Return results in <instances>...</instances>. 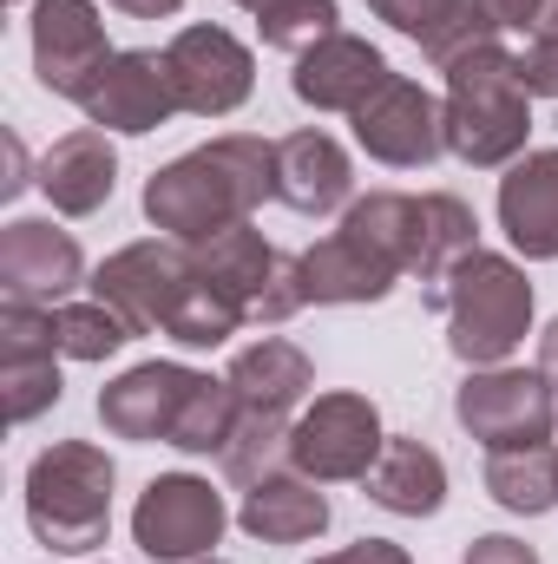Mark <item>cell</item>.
<instances>
[{
  "label": "cell",
  "mask_w": 558,
  "mask_h": 564,
  "mask_svg": "<svg viewBox=\"0 0 558 564\" xmlns=\"http://www.w3.org/2000/svg\"><path fill=\"white\" fill-rule=\"evenodd\" d=\"M264 197H277V144L250 132H224L144 177V217L178 243H204L230 224H250Z\"/></svg>",
  "instance_id": "cell-1"
},
{
  "label": "cell",
  "mask_w": 558,
  "mask_h": 564,
  "mask_svg": "<svg viewBox=\"0 0 558 564\" xmlns=\"http://www.w3.org/2000/svg\"><path fill=\"white\" fill-rule=\"evenodd\" d=\"M526 79H519V53L473 46L466 59L447 66V151L473 171H500L513 158H526V132H533V106H526Z\"/></svg>",
  "instance_id": "cell-2"
},
{
  "label": "cell",
  "mask_w": 558,
  "mask_h": 564,
  "mask_svg": "<svg viewBox=\"0 0 558 564\" xmlns=\"http://www.w3.org/2000/svg\"><path fill=\"white\" fill-rule=\"evenodd\" d=\"M112 486L119 466L93 440H53L26 466V525L46 552L86 558L112 539Z\"/></svg>",
  "instance_id": "cell-3"
},
{
  "label": "cell",
  "mask_w": 558,
  "mask_h": 564,
  "mask_svg": "<svg viewBox=\"0 0 558 564\" xmlns=\"http://www.w3.org/2000/svg\"><path fill=\"white\" fill-rule=\"evenodd\" d=\"M420 295L447 315V348L466 368H500L533 335V282L513 257L473 250L466 263L447 270V282H433Z\"/></svg>",
  "instance_id": "cell-4"
},
{
  "label": "cell",
  "mask_w": 558,
  "mask_h": 564,
  "mask_svg": "<svg viewBox=\"0 0 558 564\" xmlns=\"http://www.w3.org/2000/svg\"><path fill=\"white\" fill-rule=\"evenodd\" d=\"M453 421L466 426L486 453H513V446H552L558 426V394L546 368H473L453 388Z\"/></svg>",
  "instance_id": "cell-5"
},
{
  "label": "cell",
  "mask_w": 558,
  "mask_h": 564,
  "mask_svg": "<svg viewBox=\"0 0 558 564\" xmlns=\"http://www.w3.org/2000/svg\"><path fill=\"white\" fill-rule=\"evenodd\" d=\"M382 446H388V433H382V408L368 394H315L289 421V466L315 486L368 479Z\"/></svg>",
  "instance_id": "cell-6"
},
{
  "label": "cell",
  "mask_w": 558,
  "mask_h": 564,
  "mask_svg": "<svg viewBox=\"0 0 558 564\" xmlns=\"http://www.w3.org/2000/svg\"><path fill=\"white\" fill-rule=\"evenodd\" d=\"M191 257L211 282H224L230 295L250 302V322H289L296 308H309L302 257H282L257 224H230V230L191 243Z\"/></svg>",
  "instance_id": "cell-7"
},
{
  "label": "cell",
  "mask_w": 558,
  "mask_h": 564,
  "mask_svg": "<svg viewBox=\"0 0 558 564\" xmlns=\"http://www.w3.org/2000/svg\"><path fill=\"white\" fill-rule=\"evenodd\" d=\"M224 525H230L224 492H211V479H197V473H158L132 506V545L158 564L211 558Z\"/></svg>",
  "instance_id": "cell-8"
},
{
  "label": "cell",
  "mask_w": 558,
  "mask_h": 564,
  "mask_svg": "<svg viewBox=\"0 0 558 564\" xmlns=\"http://www.w3.org/2000/svg\"><path fill=\"white\" fill-rule=\"evenodd\" d=\"M191 276H197L191 243H178V237H144V243L112 250V257L93 270L86 289H93L106 308H119V315L132 322V335H164V322H171V308H178V295H184Z\"/></svg>",
  "instance_id": "cell-9"
},
{
  "label": "cell",
  "mask_w": 558,
  "mask_h": 564,
  "mask_svg": "<svg viewBox=\"0 0 558 564\" xmlns=\"http://www.w3.org/2000/svg\"><path fill=\"white\" fill-rule=\"evenodd\" d=\"M164 66H171V86H178V106L191 119H230L250 86H257V59L237 33L224 26H184L171 46H164Z\"/></svg>",
  "instance_id": "cell-10"
},
{
  "label": "cell",
  "mask_w": 558,
  "mask_h": 564,
  "mask_svg": "<svg viewBox=\"0 0 558 564\" xmlns=\"http://www.w3.org/2000/svg\"><path fill=\"white\" fill-rule=\"evenodd\" d=\"M355 144L388 164V171H427L447 151V106L420 79H388L362 112H355Z\"/></svg>",
  "instance_id": "cell-11"
},
{
  "label": "cell",
  "mask_w": 558,
  "mask_h": 564,
  "mask_svg": "<svg viewBox=\"0 0 558 564\" xmlns=\"http://www.w3.org/2000/svg\"><path fill=\"white\" fill-rule=\"evenodd\" d=\"M33 73L46 93L60 99H86V86L106 73L112 46H106V20L93 0H33Z\"/></svg>",
  "instance_id": "cell-12"
},
{
  "label": "cell",
  "mask_w": 558,
  "mask_h": 564,
  "mask_svg": "<svg viewBox=\"0 0 558 564\" xmlns=\"http://www.w3.org/2000/svg\"><path fill=\"white\" fill-rule=\"evenodd\" d=\"M79 112H86V126H99V132L144 139V132H158V126H164L171 112H184V106H178V86H171L164 53L132 46V53H112V59H106V73L86 86Z\"/></svg>",
  "instance_id": "cell-13"
},
{
  "label": "cell",
  "mask_w": 558,
  "mask_h": 564,
  "mask_svg": "<svg viewBox=\"0 0 558 564\" xmlns=\"http://www.w3.org/2000/svg\"><path fill=\"white\" fill-rule=\"evenodd\" d=\"M197 368L184 361H139L126 368L112 388H99V426L112 440H139V446H171V433L184 421V401L197 394Z\"/></svg>",
  "instance_id": "cell-14"
},
{
  "label": "cell",
  "mask_w": 558,
  "mask_h": 564,
  "mask_svg": "<svg viewBox=\"0 0 558 564\" xmlns=\"http://www.w3.org/2000/svg\"><path fill=\"white\" fill-rule=\"evenodd\" d=\"M79 282H86V257H79L73 230H53L46 217H13L0 230V289H7V302L60 308Z\"/></svg>",
  "instance_id": "cell-15"
},
{
  "label": "cell",
  "mask_w": 558,
  "mask_h": 564,
  "mask_svg": "<svg viewBox=\"0 0 558 564\" xmlns=\"http://www.w3.org/2000/svg\"><path fill=\"white\" fill-rule=\"evenodd\" d=\"M388 79H395V66H388L382 46H368L362 33H329L322 46H309V53L296 59L289 93H296L302 106H315V112H348V119H355Z\"/></svg>",
  "instance_id": "cell-16"
},
{
  "label": "cell",
  "mask_w": 558,
  "mask_h": 564,
  "mask_svg": "<svg viewBox=\"0 0 558 564\" xmlns=\"http://www.w3.org/2000/svg\"><path fill=\"white\" fill-rule=\"evenodd\" d=\"M500 230L526 263H558V144L526 151L500 177Z\"/></svg>",
  "instance_id": "cell-17"
},
{
  "label": "cell",
  "mask_w": 558,
  "mask_h": 564,
  "mask_svg": "<svg viewBox=\"0 0 558 564\" xmlns=\"http://www.w3.org/2000/svg\"><path fill=\"white\" fill-rule=\"evenodd\" d=\"M277 197L296 217H329L355 204V164L329 132H289L277 139Z\"/></svg>",
  "instance_id": "cell-18"
},
{
  "label": "cell",
  "mask_w": 558,
  "mask_h": 564,
  "mask_svg": "<svg viewBox=\"0 0 558 564\" xmlns=\"http://www.w3.org/2000/svg\"><path fill=\"white\" fill-rule=\"evenodd\" d=\"M395 33L420 40V53L447 73L453 59H466L473 46H493L506 26L486 13V0H368Z\"/></svg>",
  "instance_id": "cell-19"
},
{
  "label": "cell",
  "mask_w": 558,
  "mask_h": 564,
  "mask_svg": "<svg viewBox=\"0 0 558 564\" xmlns=\"http://www.w3.org/2000/svg\"><path fill=\"white\" fill-rule=\"evenodd\" d=\"M40 191H46V204H53L60 217H93V210H106L112 191H119V151H112V139H106L99 126L66 132V139L40 158Z\"/></svg>",
  "instance_id": "cell-20"
},
{
  "label": "cell",
  "mask_w": 558,
  "mask_h": 564,
  "mask_svg": "<svg viewBox=\"0 0 558 564\" xmlns=\"http://www.w3.org/2000/svg\"><path fill=\"white\" fill-rule=\"evenodd\" d=\"M302 282H309V302H322V308H355V302H382V295L401 282V270H395L382 250H368L362 237L329 230L322 243L302 250Z\"/></svg>",
  "instance_id": "cell-21"
},
{
  "label": "cell",
  "mask_w": 558,
  "mask_h": 564,
  "mask_svg": "<svg viewBox=\"0 0 558 564\" xmlns=\"http://www.w3.org/2000/svg\"><path fill=\"white\" fill-rule=\"evenodd\" d=\"M224 381H230V394H237L244 414L289 421V414L302 408V394L315 388V368H309V355H302L296 341L264 335V341H250V348L230 355V375H224Z\"/></svg>",
  "instance_id": "cell-22"
},
{
  "label": "cell",
  "mask_w": 558,
  "mask_h": 564,
  "mask_svg": "<svg viewBox=\"0 0 558 564\" xmlns=\"http://www.w3.org/2000/svg\"><path fill=\"white\" fill-rule=\"evenodd\" d=\"M368 499L395 519H433L447 506V459L415 433H388V446L368 473Z\"/></svg>",
  "instance_id": "cell-23"
},
{
  "label": "cell",
  "mask_w": 558,
  "mask_h": 564,
  "mask_svg": "<svg viewBox=\"0 0 558 564\" xmlns=\"http://www.w3.org/2000/svg\"><path fill=\"white\" fill-rule=\"evenodd\" d=\"M237 525H244L257 545H309V539L329 532V499H322L315 479H302V473H277V479H264V486L244 492Z\"/></svg>",
  "instance_id": "cell-24"
},
{
  "label": "cell",
  "mask_w": 558,
  "mask_h": 564,
  "mask_svg": "<svg viewBox=\"0 0 558 564\" xmlns=\"http://www.w3.org/2000/svg\"><path fill=\"white\" fill-rule=\"evenodd\" d=\"M473 250H480V217H473L453 191H427V197H420V243H415L420 289L447 282V270L466 263Z\"/></svg>",
  "instance_id": "cell-25"
},
{
  "label": "cell",
  "mask_w": 558,
  "mask_h": 564,
  "mask_svg": "<svg viewBox=\"0 0 558 564\" xmlns=\"http://www.w3.org/2000/svg\"><path fill=\"white\" fill-rule=\"evenodd\" d=\"M342 230L362 237L368 250H382L401 276H415V243H420V197L408 191H368L342 210Z\"/></svg>",
  "instance_id": "cell-26"
},
{
  "label": "cell",
  "mask_w": 558,
  "mask_h": 564,
  "mask_svg": "<svg viewBox=\"0 0 558 564\" xmlns=\"http://www.w3.org/2000/svg\"><path fill=\"white\" fill-rule=\"evenodd\" d=\"M486 492L493 506L539 519L558 506V446H513V453H486Z\"/></svg>",
  "instance_id": "cell-27"
},
{
  "label": "cell",
  "mask_w": 558,
  "mask_h": 564,
  "mask_svg": "<svg viewBox=\"0 0 558 564\" xmlns=\"http://www.w3.org/2000/svg\"><path fill=\"white\" fill-rule=\"evenodd\" d=\"M244 322H250V302H244V295H230L224 282H211L204 270H197V276L184 282V295H178V308H171L164 335H171L178 348H224Z\"/></svg>",
  "instance_id": "cell-28"
},
{
  "label": "cell",
  "mask_w": 558,
  "mask_h": 564,
  "mask_svg": "<svg viewBox=\"0 0 558 564\" xmlns=\"http://www.w3.org/2000/svg\"><path fill=\"white\" fill-rule=\"evenodd\" d=\"M217 466H224V479L230 486H264V479H277V473H296L289 466V421H270V414H244L237 433L224 440V453H217Z\"/></svg>",
  "instance_id": "cell-29"
},
{
  "label": "cell",
  "mask_w": 558,
  "mask_h": 564,
  "mask_svg": "<svg viewBox=\"0 0 558 564\" xmlns=\"http://www.w3.org/2000/svg\"><path fill=\"white\" fill-rule=\"evenodd\" d=\"M53 335H60V355L66 361H112L132 341V322L93 295V302H60L53 308Z\"/></svg>",
  "instance_id": "cell-30"
},
{
  "label": "cell",
  "mask_w": 558,
  "mask_h": 564,
  "mask_svg": "<svg viewBox=\"0 0 558 564\" xmlns=\"http://www.w3.org/2000/svg\"><path fill=\"white\" fill-rule=\"evenodd\" d=\"M60 355H0V401H7V421L26 426L40 421L46 408H60Z\"/></svg>",
  "instance_id": "cell-31"
},
{
  "label": "cell",
  "mask_w": 558,
  "mask_h": 564,
  "mask_svg": "<svg viewBox=\"0 0 558 564\" xmlns=\"http://www.w3.org/2000/svg\"><path fill=\"white\" fill-rule=\"evenodd\" d=\"M257 33H264V46L302 59L309 46H322L329 33H342V7L335 0H282L270 13H257Z\"/></svg>",
  "instance_id": "cell-32"
},
{
  "label": "cell",
  "mask_w": 558,
  "mask_h": 564,
  "mask_svg": "<svg viewBox=\"0 0 558 564\" xmlns=\"http://www.w3.org/2000/svg\"><path fill=\"white\" fill-rule=\"evenodd\" d=\"M519 79L533 99H558V40H533L519 53Z\"/></svg>",
  "instance_id": "cell-33"
},
{
  "label": "cell",
  "mask_w": 558,
  "mask_h": 564,
  "mask_svg": "<svg viewBox=\"0 0 558 564\" xmlns=\"http://www.w3.org/2000/svg\"><path fill=\"white\" fill-rule=\"evenodd\" d=\"M460 564H539V552H533L526 539L486 532V539H473V545H466V558H460Z\"/></svg>",
  "instance_id": "cell-34"
},
{
  "label": "cell",
  "mask_w": 558,
  "mask_h": 564,
  "mask_svg": "<svg viewBox=\"0 0 558 564\" xmlns=\"http://www.w3.org/2000/svg\"><path fill=\"white\" fill-rule=\"evenodd\" d=\"M315 564H415V558L395 539H362V545H342V552H329V558H315Z\"/></svg>",
  "instance_id": "cell-35"
},
{
  "label": "cell",
  "mask_w": 558,
  "mask_h": 564,
  "mask_svg": "<svg viewBox=\"0 0 558 564\" xmlns=\"http://www.w3.org/2000/svg\"><path fill=\"white\" fill-rule=\"evenodd\" d=\"M486 13H493L506 33H533V13H539V0H486Z\"/></svg>",
  "instance_id": "cell-36"
},
{
  "label": "cell",
  "mask_w": 558,
  "mask_h": 564,
  "mask_svg": "<svg viewBox=\"0 0 558 564\" xmlns=\"http://www.w3.org/2000/svg\"><path fill=\"white\" fill-rule=\"evenodd\" d=\"M33 177H26V151H20V139L7 132V177H0V197H20Z\"/></svg>",
  "instance_id": "cell-37"
},
{
  "label": "cell",
  "mask_w": 558,
  "mask_h": 564,
  "mask_svg": "<svg viewBox=\"0 0 558 564\" xmlns=\"http://www.w3.org/2000/svg\"><path fill=\"white\" fill-rule=\"evenodd\" d=\"M106 7H119L126 20H171L184 0H106Z\"/></svg>",
  "instance_id": "cell-38"
},
{
  "label": "cell",
  "mask_w": 558,
  "mask_h": 564,
  "mask_svg": "<svg viewBox=\"0 0 558 564\" xmlns=\"http://www.w3.org/2000/svg\"><path fill=\"white\" fill-rule=\"evenodd\" d=\"M533 40H558V0H539V13H533Z\"/></svg>",
  "instance_id": "cell-39"
},
{
  "label": "cell",
  "mask_w": 558,
  "mask_h": 564,
  "mask_svg": "<svg viewBox=\"0 0 558 564\" xmlns=\"http://www.w3.org/2000/svg\"><path fill=\"white\" fill-rule=\"evenodd\" d=\"M539 368H546V375L558 381V315H552V328L539 335Z\"/></svg>",
  "instance_id": "cell-40"
},
{
  "label": "cell",
  "mask_w": 558,
  "mask_h": 564,
  "mask_svg": "<svg viewBox=\"0 0 558 564\" xmlns=\"http://www.w3.org/2000/svg\"><path fill=\"white\" fill-rule=\"evenodd\" d=\"M237 7H250V13H270V7H282V0H237Z\"/></svg>",
  "instance_id": "cell-41"
},
{
  "label": "cell",
  "mask_w": 558,
  "mask_h": 564,
  "mask_svg": "<svg viewBox=\"0 0 558 564\" xmlns=\"http://www.w3.org/2000/svg\"><path fill=\"white\" fill-rule=\"evenodd\" d=\"M197 564H230V558H197Z\"/></svg>",
  "instance_id": "cell-42"
},
{
  "label": "cell",
  "mask_w": 558,
  "mask_h": 564,
  "mask_svg": "<svg viewBox=\"0 0 558 564\" xmlns=\"http://www.w3.org/2000/svg\"><path fill=\"white\" fill-rule=\"evenodd\" d=\"M13 7H20V0H13Z\"/></svg>",
  "instance_id": "cell-43"
}]
</instances>
